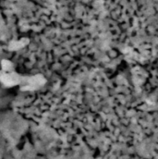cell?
Instances as JSON below:
<instances>
[{
    "label": "cell",
    "mask_w": 158,
    "mask_h": 159,
    "mask_svg": "<svg viewBox=\"0 0 158 159\" xmlns=\"http://www.w3.org/2000/svg\"><path fill=\"white\" fill-rule=\"evenodd\" d=\"M0 81L4 83L6 86H13L18 83H20V77L14 72H6L0 71Z\"/></svg>",
    "instance_id": "obj_1"
},
{
    "label": "cell",
    "mask_w": 158,
    "mask_h": 159,
    "mask_svg": "<svg viewBox=\"0 0 158 159\" xmlns=\"http://www.w3.org/2000/svg\"><path fill=\"white\" fill-rule=\"evenodd\" d=\"M20 83H23V85H22L23 89L34 90V89L38 88L42 84L44 83V79L42 78L41 76H34V77L27 78L26 80H23Z\"/></svg>",
    "instance_id": "obj_2"
},
{
    "label": "cell",
    "mask_w": 158,
    "mask_h": 159,
    "mask_svg": "<svg viewBox=\"0 0 158 159\" xmlns=\"http://www.w3.org/2000/svg\"><path fill=\"white\" fill-rule=\"evenodd\" d=\"M28 42H29V40L26 39H22L20 40V41H18V42H12V43H10V49H12V50L19 49V48H20V47L26 45Z\"/></svg>",
    "instance_id": "obj_3"
},
{
    "label": "cell",
    "mask_w": 158,
    "mask_h": 159,
    "mask_svg": "<svg viewBox=\"0 0 158 159\" xmlns=\"http://www.w3.org/2000/svg\"><path fill=\"white\" fill-rule=\"evenodd\" d=\"M12 63L10 61H7V60H4L2 61V68H3V71H6V72H11V70H13V67H12Z\"/></svg>",
    "instance_id": "obj_4"
}]
</instances>
